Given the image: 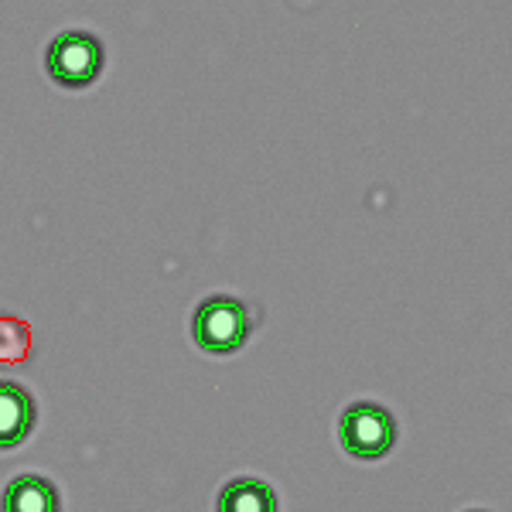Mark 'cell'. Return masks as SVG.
Returning <instances> with one entry per match:
<instances>
[{
	"label": "cell",
	"instance_id": "6da1fadb",
	"mask_svg": "<svg viewBox=\"0 0 512 512\" xmlns=\"http://www.w3.org/2000/svg\"><path fill=\"white\" fill-rule=\"evenodd\" d=\"M192 335L205 352H236L250 335V311L236 297L212 294L198 304Z\"/></svg>",
	"mask_w": 512,
	"mask_h": 512
},
{
	"label": "cell",
	"instance_id": "7a4b0ae2",
	"mask_svg": "<svg viewBox=\"0 0 512 512\" xmlns=\"http://www.w3.org/2000/svg\"><path fill=\"white\" fill-rule=\"evenodd\" d=\"M342 444L355 458H383L396 441V420L379 403H352L342 414Z\"/></svg>",
	"mask_w": 512,
	"mask_h": 512
},
{
	"label": "cell",
	"instance_id": "3957f363",
	"mask_svg": "<svg viewBox=\"0 0 512 512\" xmlns=\"http://www.w3.org/2000/svg\"><path fill=\"white\" fill-rule=\"evenodd\" d=\"M103 69V45L89 31H65L48 45V72L62 86H89Z\"/></svg>",
	"mask_w": 512,
	"mask_h": 512
},
{
	"label": "cell",
	"instance_id": "277c9868",
	"mask_svg": "<svg viewBox=\"0 0 512 512\" xmlns=\"http://www.w3.org/2000/svg\"><path fill=\"white\" fill-rule=\"evenodd\" d=\"M35 427V400L14 379H0V448H18Z\"/></svg>",
	"mask_w": 512,
	"mask_h": 512
},
{
	"label": "cell",
	"instance_id": "5b68a950",
	"mask_svg": "<svg viewBox=\"0 0 512 512\" xmlns=\"http://www.w3.org/2000/svg\"><path fill=\"white\" fill-rule=\"evenodd\" d=\"M0 512H59V492L41 475H18L4 489Z\"/></svg>",
	"mask_w": 512,
	"mask_h": 512
},
{
	"label": "cell",
	"instance_id": "8992f818",
	"mask_svg": "<svg viewBox=\"0 0 512 512\" xmlns=\"http://www.w3.org/2000/svg\"><path fill=\"white\" fill-rule=\"evenodd\" d=\"M216 512H277V499L260 478H233L219 492Z\"/></svg>",
	"mask_w": 512,
	"mask_h": 512
},
{
	"label": "cell",
	"instance_id": "52a82bcc",
	"mask_svg": "<svg viewBox=\"0 0 512 512\" xmlns=\"http://www.w3.org/2000/svg\"><path fill=\"white\" fill-rule=\"evenodd\" d=\"M28 332L18 318L0 315V366H14V362L28 359Z\"/></svg>",
	"mask_w": 512,
	"mask_h": 512
}]
</instances>
